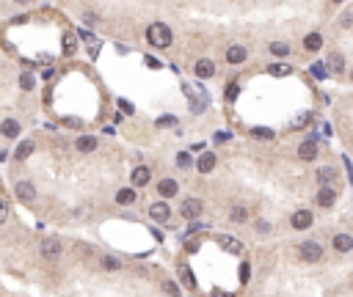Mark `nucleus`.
I'll use <instances>...</instances> for the list:
<instances>
[{
  "label": "nucleus",
  "mask_w": 353,
  "mask_h": 297,
  "mask_svg": "<svg viewBox=\"0 0 353 297\" xmlns=\"http://www.w3.org/2000/svg\"><path fill=\"white\" fill-rule=\"evenodd\" d=\"M146 39H149L152 47H168L171 44V28H166L163 22H155L149 25V30H146Z\"/></svg>",
  "instance_id": "nucleus-1"
},
{
  "label": "nucleus",
  "mask_w": 353,
  "mask_h": 297,
  "mask_svg": "<svg viewBox=\"0 0 353 297\" xmlns=\"http://www.w3.org/2000/svg\"><path fill=\"white\" fill-rule=\"evenodd\" d=\"M298 256L304 259V262H320V256H323V248H320V242H304L298 245Z\"/></svg>",
  "instance_id": "nucleus-2"
},
{
  "label": "nucleus",
  "mask_w": 353,
  "mask_h": 297,
  "mask_svg": "<svg viewBox=\"0 0 353 297\" xmlns=\"http://www.w3.org/2000/svg\"><path fill=\"white\" fill-rule=\"evenodd\" d=\"M180 212H182V218H185V220H196L199 215L204 212V204L199 201V198H188V201L182 204V209H180Z\"/></svg>",
  "instance_id": "nucleus-3"
},
{
  "label": "nucleus",
  "mask_w": 353,
  "mask_h": 297,
  "mask_svg": "<svg viewBox=\"0 0 353 297\" xmlns=\"http://www.w3.org/2000/svg\"><path fill=\"white\" fill-rule=\"evenodd\" d=\"M298 160H304V162L317 160V143H315V138H306V141L298 146Z\"/></svg>",
  "instance_id": "nucleus-4"
},
{
  "label": "nucleus",
  "mask_w": 353,
  "mask_h": 297,
  "mask_svg": "<svg viewBox=\"0 0 353 297\" xmlns=\"http://www.w3.org/2000/svg\"><path fill=\"white\" fill-rule=\"evenodd\" d=\"M14 190H17V198L22 204H30L33 198H36V187H33V182H17Z\"/></svg>",
  "instance_id": "nucleus-5"
},
{
  "label": "nucleus",
  "mask_w": 353,
  "mask_h": 297,
  "mask_svg": "<svg viewBox=\"0 0 353 297\" xmlns=\"http://www.w3.org/2000/svg\"><path fill=\"white\" fill-rule=\"evenodd\" d=\"M312 226V212L309 209H298V212L293 215V228H298V231H304V228Z\"/></svg>",
  "instance_id": "nucleus-6"
},
{
  "label": "nucleus",
  "mask_w": 353,
  "mask_h": 297,
  "mask_svg": "<svg viewBox=\"0 0 353 297\" xmlns=\"http://www.w3.org/2000/svg\"><path fill=\"white\" fill-rule=\"evenodd\" d=\"M193 72H196L199 77H213V74H216V64H213V61L210 58H202V61H196V66H193Z\"/></svg>",
  "instance_id": "nucleus-7"
},
{
  "label": "nucleus",
  "mask_w": 353,
  "mask_h": 297,
  "mask_svg": "<svg viewBox=\"0 0 353 297\" xmlns=\"http://www.w3.org/2000/svg\"><path fill=\"white\" fill-rule=\"evenodd\" d=\"M149 179H152V171L146 165H138L135 171H132V184H135V187H146Z\"/></svg>",
  "instance_id": "nucleus-8"
},
{
  "label": "nucleus",
  "mask_w": 353,
  "mask_h": 297,
  "mask_svg": "<svg viewBox=\"0 0 353 297\" xmlns=\"http://www.w3.org/2000/svg\"><path fill=\"white\" fill-rule=\"evenodd\" d=\"M334 201H337V193H334V187L323 184V187L317 190V204H320V207H331Z\"/></svg>",
  "instance_id": "nucleus-9"
},
{
  "label": "nucleus",
  "mask_w": 353,
  "mask_h": 297,
  "mask_svg": "<svg viewBox=\"0 0 353 297\" xmlns=\"http://www.w3.org/2000/svg\"><path fill=\"white\" fill-rule=\"evenodd\" d=\"M245 58H248V50L240 47V44H235V47L227 50V61H229V64H243Z\"/></svg>",
  "instance_id": "nucleus-10"
},
{
  "label": "nucleus",
  "mask_w": 353,
  "mask_h": 297,
  "mask_svg": "<svg viewBox=\"0 0 353 297\" xmlns=\"http://www.w3.org/2000/svg\"><path fill=\"white\" fill-rule=\"evenodd\" d=\"M58 253H61V242H58V239H44V242H42V256H44V259H58Z\"/></svg>",
  "instance_id": "nucleus-11"
},
{
  "label": "nucleus",
  "mask_w": 353,
  "mask_h": 297,
  "mask_svg": "<svg viewBox=\"0 0 353 297\" xmlns=\"http://www.w3.org/2000/svg\"><path fill=\"white\" fill-rule=\"evenodd\" d=\"M149 215L155 220H160V223H166L168 218H171V209H168V204H152L149 207Z\"/></svg>",
  "instance_id": "nucleus-12"
},
{
  "label": "nucleus",
  "mask_w": 353,
  "mask_h": 297,
  "mask_svg": "<svg viewBox=\"0 0 353 297\" xmlns=\"http://www.w3.org/2000/svg\"><path fill=\"white\" fill-rule=\"evenodd\" d=\"M177 190H180V187H177V182H174V179H163V182L157 184V193H160L163 198H171V196H177Z\"/></svg>",
  "instance_id": "nucleus-13"
},
{
  "label": "nucleus",
  "mask_w": 353,
  "mask_h": 297,
  "mask_svg": "<svg viewBox=\"0 0 353 297\" xmlns=\"http://www.w3.org/2000/svg\"><path fill=\"white\" fill-rule=\"evenodd\" d=\"M19 121H14V119H6L3 124H0V132H3V138H17L19 135Z\"/></svg>",
  "instance_id": "nucleus-14"
},
{
  "label": "nucleus",
  "mask_w": 353,
  "mask_h": 297,
  "mask_svg": "<svg viewBox=\"0 0 353 297\" xmlns=\"http://www.w3.org/2000/svg\"><path fill=\"white\" fill-rule=\"evenodd\" d=\"M75 146H78V151H86V154H89V151L97 148V138L94 135H80L78 141H75Z\"/></svg>",
  "instance_id": "nucleus-15"
},
{
  "label": "nucleus",
  "mask_w": 353,
  "mask_h": 297,
  "mask_svg": "<svg viewBox=\"0 0 353 297\" xmlns=\"http://www.w3.org/2000/svg\"><path fill=\"white\" fill-rule=\"evenodd\" d=\"M334 248L340 250V253H348V250L353 248V237H351V234H337V237H334Z\"/></svg>",
  "instance_id": "nucleus-16"
},
{
  "label": "nucleus",
  "mask_w": 353,
  "mask_h": 297,
  "mask_svg": "<svg viewBox=\"0 0 353 297\" xmlns=\"http://www.w3.org/2000/svg\"><path fill=\"white\" fill-rule=\"evenodd\" d=\"M196 168L202 173H210L213 168H216V154H210V151H207V154H202V157H199V162H196Z\"/></svg>",
  "instance_id": "nucleus-17"
},
{
  "label": "nucleus",
  "mask_w": 353,
  "mask_h": 297,
  "mask_svg": "<svg viewBox=\"0 0 353 297\" xmlns=\"http://www.w3.org/2000/svg\"><path fill=\"white\" fill-rule=\"evenodd\" d=\"M304 47L309 50V53H317V50L323 47V36H320V33H309L304 39Z\"/></svg>",
  "instance_id": "nucleus-18"
},
{
  "label": "nucleus",
  "mask_w": 353,
  "mask_h": 297,
  "mask_svg": "<svg viewBox=\"0 0 353 297\" xmlns=\"http://www.w3.org/2000/svg\"><path fill=\"white\" fill-rule=\"evenodd\" d=\"M218 242H221L224 250H229V253H240V250H243V242L235 239V237H218Z\"/></svg>",
  "instance_id": "nucleus-19"
},
{
  "label": "nucleus",
  "mask_w": 353,
  "mask_h": 297,
  "mask_svg": "<svg viewBox=\"0 0 353 297\" xmlns=\"http://www.w3.org/2000/svg\"><path fill=\"white\" fill-rule=\"evenodd\" d=\"M30 154H33V141H22L14 151V160H28Z\"/></svg>",
  "instance_id": "nucleus-20"
},
{
  "label": "nucleus",
  "mask_w": 353,
  "mask_h": 297,
  "mask_svg": "<svg viewBox=\"0 0 353 297\" xmlns=\"http://www.w3.org/2000/svg\"><path fill=\"white\" fill-rule=\"evenodd\" d=\"M326 66H329L331 72H342V69H345V58H342L340 53H331L329 55V64H326Z\"/></svg>",
  "instance_id": "nucleus-21"
},
{
  "label": "nucleus",
  "mask_w": 353,
  "mask_h": 297,
  "mask_svg": "<svg viewBox=\"0 0 353 297\" xmlns=\"http://www.w3.org/2000/svg\"><path fill=\"white\" fill-rule=\"evenodd\" d=\"M100 264H102V270H108V273H116V270H121L119 259H114V256H102Z\"/></svg>",
  "instance_id": "nucleus-22"
},
{
  "label": "nucleus",
  "mask_w": 353,
  "mask_h": 297,
  "mask_svg": "<svg viewBox=\"0 0 353 297\" xmlns=\"http://www.w3.org/2000/svg\"><path fill=\"white\" fill-rule=\"evenodd\" d=\"M334 179H337V171H334V168H320V171H317V182L331 184Z\"/></svg>",
  "instance_id": "nucleus-23"
},
{
  "label": "nucleus",
  "mask_w": 353,
  "mask_h": 297,
  "mask_svg": "<svg viewBox=\"0 0 353 297\" xmlns=\"http://www.w3.org/2000/svg\"><path fill=\"white\" fill-rule=\"evenodd\" d=\"M309 72L315 74L317 80H326V77H329V66H326L323 61H317V64H312V69H309Z\"/></svg>",
  "instance_id": "nucleus-24"
},
{
  "label": "nucleus",
  "mask_w": 353,
  "mask_h": 297,
  "mask_svg": "<svg viewBox=\"0 0 353 297\" xmlns=\"http://www.w3.org/2000/svg\"><path fill=\"white\" fill-rule=\"evenodd\" d=\"M135 201V193L130 190V187H121L119 193H116V204H132Z\"/></svg>",
  "instance_id": "nucleus-25"
},
{
  "label": "nucleus",
  "mask_w": 353,
  "mask_h": 297,
  "mask_svg": "<svg viewBox=\"0 0 353 297\" xmlns=\"http://www.w3.org/2000/svg\"><path fill=\"white\" fill-rule=\"evenodd\" d=\"M270 53H273L276 58H284V55H290V47L284 42H273L270 44Z\"/></svg>",
  "instance_id": "nucleus-26"
},
{
  "label": "nucleus",
  "mask_w": 353,
  "mask_h": 297,
  "mask_svg": "<svg viewBox=\"0 0 353 297\" xmlns=\"http://www.w3.org/2000/svg\"><path fill=\"white\" fill-rule=\"evenodd\" d=\"M229 218H232V223H243V220L248 218V209L245 207H232V215H229Z\"/></svg>",
  "instance_id": "nucleus-27"
},
{
  "label": "nucleus",
  "mask_w": 353,
  "mask_h": 297,
  "mask_svg": "<svg viewBox=\"0 0 353 297\" xmlns=\"http://www.w3.org/2000/svg\"><path fill=\"white\" fill-rule=\"evenodd\" d=\"M270 74H273V77H284V74H290V72H293V69H290V66L287 64H273V66H270Z\"/></svg>",
  "instance_id": "nucleus-28"
},
{
  "label": "nucleus",
  "mask_w": 353,
  "mask_h": 297,
  "mask_svg": "<svg viewBox=\"0 0 353 297\" xmlns=\"http://www.w3.org/2000/svg\"><path fill=\"white\" fill-rule=\"evenodd\" d=\"M251 135L259 138V141H270V138H273V130H268V127H254Z\"/></svg>",
  "instance_id": "nucleus-29"
},
{
  "label": "nucleus",
  "mask_w": 353,
  "mask_h": 297,
  "mask_svg": "<svg viewBox=\"0 0 353 297\" xmlns=\"http://www.w3.org/2000/svg\"><path fill=\"white\" fill-rule=\"evenodd\" d=\"M75 47H78V36H75V33H66V36H64V50H66V53H75Z\"/></svg>",
  "instance_id": "nucleus-30"
},
{
  "label": "nucleus",
  "mask_w": 353,
  "mask_h": 297,
  "mask_svg": "<svg viewBox=\"0 0 353 297\" xmlns=\"http://www.w3.org/2000/svg\"><path fill=\"white\" fill-rule=\"evenodd\" d=\"M180 278H182V284H185L188 289H193V286H196V281H193V273H191L188 267H182V270H180Z\"/></svg>",
  "instance_id": "nucleus-31"
},
{
  "label": "nucleus",
  "mask_w": 353,
  "mask_h": 297,
  "mask_svg": "<svg viewBox=\"0 0 353 297\" xmlns=\"http://www.w3.org/2000/svg\"><path fill=\"white\" fill-rule=\"evenodd\" d=\"M177 165H180V168H191V154H188V151H180V154H177Z\"/></svg>",
  "instance_id": "nucleus-32"
},
{
  "label": "nucleus",
  "mask_w": 353,
  "mask_h": 297,
  "mask_svg": "<svg viewBox=\"0 0 353 297\" xmlns=\"http://www.w3.org/2000/svg\"><path fill=\"white\" fill-rule=\"evenodd\" d=\"M19 85H22L25 91H30V88H33V74H28V72H25L22 77H19Z\"/></svg>",
  "instance_id": "nucleus-33"
},
{
  "label": "nucleus",
  "mask_w": 353,
  "mask_h": 297,
  "mask_svg": "<svg viewBox=\"0 0 353 297\" xmlns=\"http://www.w3.org/2000/svg\"><path fill=\"white\" fill-rule=\"evenodd\" d=\"M163 289H166L168 297H180V289H177V284H171V281H168V284H163Z\"/></svg>",
  "instance_id": "nucleus-34"
},
{
  "label": "nucleus",
  "mask_w": 353,
  "mask_h": 297,
  "mask_svg": "<svg viewBox=\"0 0 353 297\" xmlns=\"http://www.w3.org/2000/svg\"><path fill=\"white\" fill-rule=\"evenodd\" d=\"M257 231L259 234H268L270 231V223H268V220H257Z\"/></svg>",
  "instance_id": "nucleus-35"
},
{
  "label": "nucleus",
  "mask_w": 353,
  "mask_h": 297,
  "mask_svg": "<svg viewBox=\"0 0 353 297\" xmlns=\"http://www.w3.org/2000/svg\"><path fill=\"white\" fill-rule=\"evenodd\" d=\"M235 96H237V85H227V99L232 102Z\"/></svg>",
  "instance_id": "nucleus-36"
},
{
  "label": "nucleus",
  "mask_w": 353,
  "mask_h": 297,
  "mask_svg": "<svg viewBox=\"0 0 353 297\" xmlns=\"http://www.w3.org/2000/svg\"><path fill=\"white\" fill-rule=\"evenodd\" d=\"M8 218V207H6V204H3V201H0V223H3V220H6Z\"/></svg>",
  "instance_id": "nucleus-37"
},
{
  "label": "nucleus",
  "mask_w": 353,
  "mask_h": 297,
  "mask_svg": "<svg viewBox=\"0 0 353 297\" xmlns=\"http://www.w3.org/2000/svg\"><path fill=\"white\" fill-rule=\"evenodd\" d=\"M342 25H345V28H351V25H353V14H351V11H345V17H342Z\"/></svg>",
  "instance_id": "nucleus-38"
},
{
  "label": "nucleus",
  "mask_w": 353,
  "mask_h": 297,
  "mask_svg": "<svg viewBox=\"0 0 353 297\" xmlns=\"http://www.w3.org/2000/svg\"><path fill=\"white\" fill-rule=\"evenodd\" d=\"M240 270H243V273H240V281H243V284H245V281H248V264H243V267H240Z\"/></svg>",
  "instance_id": "nucleus-39"
},
{
  "label": "nucleus",
  "mask_w": 353,
  "mask_h": 297,
  "mask_svg": "<svg viewBox=\"0 0 353 297\" xmlns=\"http://www.w3.org/2000/svg\"><path fill=\"white\" fill-rule=\"evenodd\" d=\"M216 141H218V143H227V141H229V132H218Z\"/></svg>",
  "instance_id": "nucleus-40"
},
{
  "label": "nucleus",
  "mask_w": 353,
  "mask_h": 297,
  "mask_svg": "<svg viewBox=\"0 0 353 297\" xmlns=\"http://www.w3.org/2000/svg\"><path fill=\"white\" fill-rule=\"evenodd\" d=\"M334 3H342V0H334Z\"/></svg>",
  "instance_id": "nucleus-41"
},
{
  "label": "nucleus",
  "mask_w": 353,
  "mask_h": 297,
  "mask_svg": "<svg viewBox=\"0 0 353 297\" xmlns=\"http://www.w3.org/2000/svg\"><path fill=\"white\" fill-rule=\"evenodd\" d=\"M351 80H353V74H351Z\"/></svg>",
  "instance_id": "nucleus-42"
}]
</instances>
